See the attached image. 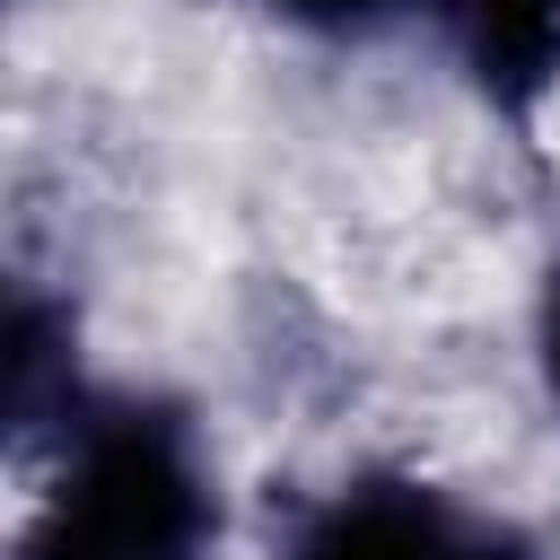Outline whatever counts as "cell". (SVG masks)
Returning a JSON list of instances; mask_svg holds the SVG:
<instances>
[{"instance_id":"1","label":"cell","mask_w":560,"mask_h":560,"mask_svg":"<svg viewBox=\"0 0 560 560\" xmlns=\"http://www.w3.org/2000/svg\"><path fill=\"white\" fill-rule=\"evenodd\" d=\"M219 534V490L175 411L79 420L61 481L44 490L18 560H201Z\"/></svg>"},{"instance_id":"2","label":"cell","mask_w":560,"mask_h":560,"mask_svg":"<svg viewBox=\"0 0 560 560\" xmlns=\"http://www.w3.org/2000/svg\"><path fill=\"white\" fill-rule=\"evenodd\" d=\"M464 534V516L429 490V481H402V472H376V481H341L289 542V560H446Z\"/></svg>"},{"instance_id":"3","label":"cell","mask_w":560,"mask_h":560,"mask_svg":"<svg viewBox=\"0 0 560 560\" xmlns=\"http://www.w3.org/2000/svg\"><path fill=\"white\" fill-rule=\"evenodd\" d=\"M446 35L481 96L508 114L560 88V0H446Z\"/></svg>"},{"instance_id":"4","label":"cell","mask_w":560,"mask_h":560,"mask_svg":"<svg viewBox=\"0 0 560 560\" xmlns=\"http://www.w3.org/2000/svg\"><path fill=\"white\" fill-rule=\"evenodd\" d=\"M61 341H70V332H61V315H52V306H35V298H18V315H9V411H18V429H35V420H44Z\"/></svg>"},{"instance_id":"5","label":"cell","mask_w":560,"mask_h":560,"mask_svg":"<svg viewBox=\"0 0 560 560\" xmlns=\"http://www.w3.org/2000/svg\"><path fill=\"white\" fill-rule=\"evenodd\" d=\"M271 9L315 26V35H368L376 18H394V0H271Z\"/></svg>"},{"instance_id":"6","label":"cell","mask_w":560,"mask_h":560,"mask_svg":"<svg viewBox=\"0 0 560 560\" xmlns=\"http://www.w3.org/2000/svg\"><path fill=\"white\" fill-rule=\"evenodd\" d=\"M446 560H534V551H525V542H516V534H499V525H464V534H455V551H446Z\"/></svg>"},{"instance_id":"7","label":"cell","mask_w":560,"mask_h":560,"mask_svg":"<svg viewBox=\"0 0 560 560\" xmlns=\"http://www.w3.org/2000/svg\"><path fill=\"white\" fill-rule=\"evenodd\" d=\"M534 341H542V385H551V402H560V271H551V289H542V315H534Z\"/></svg>"}]
</instances>
